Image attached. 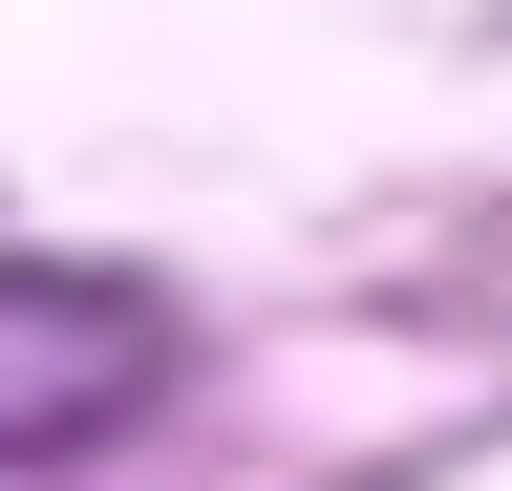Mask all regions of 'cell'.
I'll use <instances>...</instances> for the list:
<instances>
[{"mask_svg": "<svg viewBox=\"0 0 512 491\" xmlns=\"http://www.w3.org/2000/svg\"><path fill=\"white\" fill-rule=\"evenodd\" d=\"M171 385V299L150 278H0V470H64V449H107L128 406Z\"/></svg>", "mask_w": 512, "mask_h": 491, "instance_id": "1", "label": "cell"}]
</instances>
